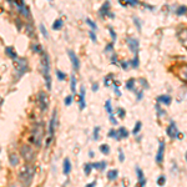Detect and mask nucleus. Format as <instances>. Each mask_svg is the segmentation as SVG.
<instances>
[{"label":"nucleus","instance_id":"1","mask_svg":"<svg viewBox=\"0 0 187 187\" xmlns=\"http://www.w3.org/2000/svg\"><path fill=\"white\" fill-rule=\"evenodd\" d=\"M35 174V168L31 165H26L20 170V174H19V180L22 185H25L26 187L31 183L32 177H34Z\"/></svg>","mask_w":187,"mask_h":187},{"label":"nucleus","instance_id":"2","mask_svg":"<svg viewBox=\"0 0 187 187\" xmlns=\"http://www.w3.org/2000/svg\"><path fill=\"white\" fill-rule=\"evenodd\" d=\"M41 71H43L46 89L51 90V75H50V61H49V55L44 53L43 54V61H41Z\"/></svg>","mask_w":187,"mask_h":187},{"label":"nucleus","instance_id":"3","mask_svg":"<svg viewBox=\"0 0 187 187\" xmlns=\"http://www.w3.org/2000/svg\"><path fill=\"white\" fill-rule=\"evenodd\" d=\"M44 137V126L41 124H36L34 126V129L31 131V136H30V141L35 145V146H41V141Z\"/></svg>","mask_w":187,"mask_h":187},{"label":"nucleus","instance_id":"4","mask_svg":"<svg viewBox=\"0 0 187 187\" xmlns=\"http://www.w3.org/2000/svg\"><path fill=\"white\" fill-rule=\"evenodd\" d=\"M20 155L27 162H32L35 160V151L31 146H29V145H22L20 147Z\"/></svg>","mask_w":187,"mask_h":187},{"label":"nucleus","instance_id":"5","mask_svg":"<svg viewBox=\"0 0 187 187\" xmlns=\"http://www.w3.org/2000/svg\"><path fill=\"white\" fill-rule=\"evenodd\" d=\"M14 65H15V67L18 70L19 76H21L22 74H25L27 71V60L24 58H20V59L18 58L16 60H14Z\"/></svg>","mask_w":187,"mask_h":187},{"label":"nucleus","instance_id":"6","mask_svg":"<svg viewBox=\"0 0 187 187\" xmlns=\"http://www.w3.org/2000/svg\"><path fill=\"white\" fill-rule=\"evenodd\" d=\"M37 105H39L40 110L41 111H46V109H48V95L44 92V91H39V94H37Z\"/></svg>","mask_w":187,"mask_h":187},{"label":"nucleus","instance_id":"7","mask_svg":"<svg viewBox=\"0 0 187 187\" xmlns=\"http://www.w3.org/2000/svg\"><path fill=\"white\" fill-rule=\"evenodd\" d=\"M166 134H167V136L170 138H172V140H175L177 137H181V135L179 134V130H177V126H176V124L174 122V121H171L170 125L167 126Z\"/></svg>","mask_w":187,"mask_h":187},{"label":"nucleus","instance_id":"8","mask_svg":"<svg viewBox=\"0 0 187 187\" xmlns=\"http://www.w3.org/2000/svg\"><path fill=\"white\" fill-rule=\"evenodd\" d=\"M126 44H127L130 50L132 51L135 55L137 54V51H138V40L137 39H135V37H127V39H126Z\"/></svg>","mask_w":187,"mask_h":187},{"label":"nucleus","instance_id":"9","mask_svg":"<svg viewBox=\"0 0 187 187\" xmlns=\"http://www.w3.org/2000/svg\"><path fill=\"white\" fill-rule=\"evenodd\" d=\"M163 153H165V142L160 141L158 143V151H157V155H156V162L160 165L163 161Z\"/></svg>","mask_w":187,"mask_h":187},{"label":"nucleus","instance_id":"10","mask_svg":"<svg viewBox=\"0 0 187 187\" xmlns=\"http://www.w3.org/2000/svg\"><path fill=\"white\" fill-rule=\"evenodd\" d=\"M67 54H69V58L70 60H71V64L75 70H79V67H80V61H79V58L76 55H75V53L72 50H67Z\"/></svg>","mask_w":187,"mask_h":187},{"label":"nucleus","instance_id":"11","mask_svg":"<svg viewBox=\"0 0 187 187\" xmlns=\"http://www.w3.org/2000/svg\"><path fill=\"white\" fill-rule=\"evenodd\" d=\"M177 76H179L182 81L187 82V64L182 65V66L177 69Z\"/></svg>","mask_w":187,"mask_h":187},{"label":"nucleus","instance_id":"12","mask_svg":"<svg viewBox=\"0 0 187 187\" xmlns=\"http://www.w3.org/2000/svg\"><path fill=\"white\" fill-rule=\"evenodd\" d=\"M85 86H81L80 87V97H79V109L84 110L86 106V102H85Z\"/></svg>","mask_w":187,"mask_h":187},{"label":"nucleus","instance_id":"13","mask_svg":"<svg viewBox=\"0 0 187 187\" xmlns=\"http://www.w3.org/2000/svg\"><path fill=\"white\" fill-rule=\"evenodd\" d=\"M55 125H56V110L53 112V116H51V120H50V124H49V135H50V137H53V135H54Z\"/></svg>","mask_w":187,"mask_h":187},{"label":"nucleus","instance_id":"14","mask_svg":"<svg viewBox=\"0 0 187 187\" xmlns=\"http://www.w3.org/2000/svg\"><path fill=\"white\" fill-rule=\"evenodd\" d=\"M177 36H179V40L181 41V44L187 49V29H182L181 31H179Z\"/></svg>","mask_w":187,"mask_h":187},{"label":"nucleus","instance_id":"15","mask_svg":"<svg viewBox=\"0 0 187 187\" xmlns=\"http://www.w3.org/2000/svg\"><path fill=\"white\" fill-rule=\"evenodd\" d=\"M136 175H137V179H138V185H140V187H143L145 185H146V179H145V176H143L142 170H141V168H140L138 166L136 167Z\"/></svg>","mask_w":187,"mask_h":187},{"label":"nucleus","instance_id":"16","mask_svg":"<svg viewBox=\"0 0 187 187\" xmlns=\"http://www.w3.org/2000/svg\"><path fill=\"white\" fill-rule=\"evenodd\" d=\"M156 101H157V104H163V105H170L171 104V101H172V99H171V96L170 95H160L156 99Z\"/></svg>","mask_w":187,"mask_h":187},{"label":"nucleus","instance_id":"17","mask_svg":"<svg viewBox=\"0 0 187 187\" xmlns=\"http://www.w3.org/2000/svg\"><path fill=\"white\" fill-rule=\"evenodd\" d=\"M5 54L10 59H13V60H16L18 59V55L15 53V50H14V48H11V46H6V48H5Z\"/></svg>","mask_w":187,"mask_h":187},{"label":"nucleus","instance_id":"18","mask_svg":"<svg viewBox=\"0 0 187 187\" xmlns=\"http://www.w3.org/2000/svg\"><path fill=\"white\" fill-rule=\"evenodd\" d=\"M63 168H64V175H69L70 174V171H71V162H70L69 158H65L64 160Z\"/></svg>","mask_w":187,"mask_h":187},{"label":"nucleus","instance_id":"19","mask_svg":"<svg viewBox=\"0 0 187 187\" xmlns=\"http://www.w3.org/2000/svg\"><path fill=\"white\" fill-rule=\"evenodd\" d=\"M117 176H119V171L116 170V168L110 170L109 172H107V179H109L110 181H115L116 179H117Z\"/></svg>","mask_w":187,"mask_h":187},{"label":"nucleus","instance_id":"20","mask_svg":"<svg viewBox=\"0 0 187 187\" xmlns=\"http://www.w3.org/2000/svg\"><path fill=\"white\" fill-rule=\"evenodd\" d=\"M9 161H10V165L11 166H18L19 165V157H18V155H15L14 152H11L10 155H9Z\"/></svg>","mask_w":187,"mask_h":187},{"label":"nucleus","instance_id":"21","mask_svg":"<svg viewBox=\"0 0 187 187\" xmlns=\"http://www.w3.org/2000/svg\"><path fill=\"white\" fill-rule=\"evenodd\" d=\"M70 89H71V92L75 94L76 92V77H75V75L72 74L71 76H70Z\"/></svg>","mask_w":187,"mask_h":187},{"label":"nucleus","instance_id":"22","mask_svg":"<svg viewBox=\"0 0 187 187\" xmlns=\"http://www.w3.org/2000/svg\"><path fill=\"white\" fill-rule=\"evenodd\" d=\"M109 8H110V3L106 1L104 5L101 6V9H100V15L104 16V15H106V14H110V13H109Z\"/></svg>","mask_w":187,"mask_h":187},{"label":"nucleus","instance_id":"23","mask_svg":"<svg viewBox=\"0 0 187 187\" xmlns=\"http://www.w3.org/2000/svg\"><path fill=\"white\" fill-rule=\"evenodd\" d=\"M25 31H26L27 36H30V37L34 36V27H32L31 22H27V24L25 25Z\"/></svg>","mask_w":187,"mask_h":187},{"label":"nucleus","instance_id":"24","mask_svg":"<svg viewBox=\"0 0 187 187\" xmlns=\"http://www.w3.org/2000/svg\"><path fill=\"white\" fill-rule=\"evenodd\" d=\"M92 165V168H97V170H105V167H106V162L105 161H102V162H96V163H91Z\"/></svg>","mask_w":187,"mask_h":187},{"label":"nucleus","instance_id":"25","mask_svg":"<svg viewBox=\"0 0 187 187\" xmlns=\"http://www.w3.org/2000/svg\"><path fill=\"white\" fill-rule=\"evenodd\" d=\"M100 151H101V153H104V155H109V153H110L109 145H106V143L100 145Z\"/></svg>","mask_w":187,"mask_h":187},{"label":"nucleus","instance_id":"26","mask_svg":"<svg viewBox=\"0 0 187 187\" xmlns=\"http://www.w3.org/2000/svg\"><path fill=\"white\" fill-rule=\"evenodd\" d=\"M63 24H64V21L61 20V19H58V20H55V22L53 24V29H54V30L61 29V27H63Z\"/></svg>","mask_w":187,"mask_h":187},{"label":"nucleus","instance_id":"27","mask_svg":"<svg viewBox=\"0 0 187 187\" xmlns=\"http://www.w3.org/2000/svg\"><path fill=\"white\" fill-rule=\"evenodd\" d=\"M117 131H119L120 140H121V138H125V137H127V136H129V132H127V130H126L125 127H120Z\"/></svg>","mask_w":187,"mask_h":187},{"label":"nucleus","instance_id":"28","mask_svg":"<svg viewBox=\"0 0 187 187\" xmlns=\"http://www.w3.org/2000/svg\"><path fill=\"white\" fill-rule=\"evenodd\" d=\"M135 81H136V80H135V79H130V80L127 81V82H126V89H127V90H135Z\"/></svg>","mask_w":187,"mask_h":187},{"label":"nucleus","instance_id":"29","mask_svg":"<svg viewBox=\"0 0 187 187\" xmlns=\"http://www.w3.org/2000/svg\"><path fill=\"white\" fill-rule=\"evenodd\" d=\"M187 13V6L186 5H181L177 8V10H176V14L177 15H183V14Z\"/></svg>","mask_w":187,"mask_h":187},{"label":"nucleus","instance_id":"30","mask_svg":"<svg viewBox=\"0 0 187 187\" xmlns=\"http://www.w3.org/2000/svg\"><path fill=\"white\" fill-rule=\"evenodd\" d=\"M112 80H114V75H112V74H109V75H107V76L104 79L105 86H110V84L112 82Z\"/></svg>","mask_w":187,"mask_h":187},{"label":"nucleus","instance_id":"31","mask_svg":"<svg viewBox=\"0 0 187 187\" xmlns=\"http://www.w3.org/2000/svg\"><path fill=\"white\" fill-rule=\"evenodd\" d=\"M141 127H142L141 121H137L136 125H135V127H134V130H132V134H134V135H137V134L140 132V130H141Z\"/></svg>","mask_w":187,"mask_h":187},{"label":"nucleus","instance_id":"32","mask_svg":"<svg viewBox=\"0 0 187 187\" xmlns=\"http://www.w3.org/2000/svg\"><path fill=\"white\" fill-rule=\"evenodd\" d=\"M109 137H112V138H116L119 141L120 140V136H119V131H116V130H110V132H109Z\"/></svg>","mask_w":187,"mask_h":187},{"label":"nucleus","instance_id":"33","mask_svg":"<svg viewBox=\"0 0 187 187\" xmlns=\"http://www.w3.org/2000/svg\"><path fill=\"white\" fill-rule=\"evenodd\" d=\"M55 74H56V77H58L60 81H64L65 79H66V75H65L64 72H61V71H60V70H56V71H55Z\"/></svg>","mask_w":187,"mask_h":187},{"label":"nucleus","instance_id":"34","mask_svg":"<svg viewBox=\"0 0 187 187\" xmlns=\"http://www.w3.org/2000/svg\"><path fill=\"white\" fill-rule=\"evenodd\" d=\"M32 50L35 51V53H39V54H44V50L41 49V46L37 44V43H35L34 45H32Z\"/></svg>","mask_w":187,"mask_h":187},{"label":"nucleus","instance_id":"35","mask_svg":"<svg viewBox=\"0 0 187 187\" xmlns=\"http://www.w3.org/2000/svg\"><path fill=\"white\" fill-rule=\"evenodd\" d=\"M105 109H106V111H107V114L112 115V107H111V101H110V100H107V101L105 102Z\"/></svg>","mask_w":187,"mask_h":187},{"label":"nucleus","instance_id":"36","mask_svg":"<svg viewBox=\"0 0 187 187\" xmlns=\"http://www.w3.org/2000/svg\"><path fill=\"white\" fill-rule=\"evenodd\" d=\"M91 168H92V165H91V163H86V165L84 166V172H85V175H86V176L90 175Z\"/></svg>","mask_w":187,"mask_h":187},{"label":"nucleus","instance_id":"37","mask_svg":"<svg viewBox=\"0 0 187 187\" xmlns=\"http://www.w3.org/2000/svg\"><path fill=\"white\" fill-rule=\"evenodd\" d=\"M131 65H132L134 67H138V56H137V54L135 55V58L131 60Z\"/></svg>","mask_w":187,"mask_h":187},{"label":"nucleus","instance_id":"38","mask_svg":"<svg viewBox=\"0 0 187 187\" xmlns=\"http://www.w3.org/2000/svg\"><path fill=\"white\" fill-rule=\"evenodd\" d=\"M165 183H166V177L165 176H160V177H158V179H157V185L158 186H163Z\"/></svg>","mask_w":187,"mask_h":187},{"label":"nucleus","instance_id":"39","mask_svg":"<svg viewBox=\"0 0 187 187\" xmlns=\"http://www.w3.org/2000/svg\"><path fill=\"white\" fill-rule=\"evenodd\" d=\"M99 131H100L99 126H96V127L94 129V140H95V141H97V140H99Z\"/></svg>","mask_w":187,"mask_h":187},{"label":"nucleus","instance_id":"40","mask_svg":"<svg viewBox=\"0 0 187 187\" xmlns=\"http://www.w3.org/2000/svg\"><path fill=\"white\" fill-rule=\"evenodd\" d=\"M86 24H87V25H90V26L92 27L94 30H96V29H97V26H96V24H95V22H94V21L91 20V19H89V18L86 19Z\"/></svg>","mask_w":187,"mask_h":187},{"label":"nucleus","instance_id":"41","mask_svg":"<svg viewBox=\"0 0 187 187\" xmlns=\"http://www.w3.org/2000/svg\"><path fill=\"white\" fill-rule=\"evenodd\" d=\"M64 104L66 105V106H70L72 104V96L71 95H69V96H66V99H65V101H64Z\"/></svg>","mask_w":187,"mask_h":187},{"label":"nucleus","instance_id":"42","mask_svg":"<svg viewBox=\"0 0 187 187\" xmlns=\"http://www.w3.org/2000/svg\"><path fill=\"white\" fill-rule=\"evenodd\" d=\"M39 27H40V30H41V34H43L45 37H48V36H49V34H48V31H46L44 24H40V25H39Z\"/></svg>","mask_w":187,"mask_h":187},{"label":"nucleus","instance_id":"43","mask_svg":"<svg viewBox=\"0 0 187 187\" xmlns=\"http://www.w3.org/2000/svg\"><path fill=\"white\" fill-rule=\"evenodd\" d=\"M109 31H110V35H111V37H112V41H116V37H117V36H116V32L114 31V29H112L111 26L109 27Z\"/></svg>","mask_w":187,"mask_h":187},{"label":"nucleus","instance_id":"44","mask_svg":"<svg viewBox=\"0 0 187 187\" xmlns=\"http://www.w3.org/2000/svg\"><path fill=\"white\" fill-rule=\"evenodd\" d=\"M89 35H90V39L94 41V43H96L97 37H96V35H95V32H94V31H89Z\"/></svg>","mask_w":187,"mask_h":187},{"label":"nucleus","instance_id":"45","mask_svg":"<svg viewBox=\"0 0 187 187\" xmlns=\"http://www.w3.org/2000/svg\"><path fill=\"white\" fill-rule=\"evenodd\" d=\"M117 114H119V116H120V117L122 119V117H125L126 112H125V110H124V109H121V107H120V109H117Z\"/></svg>","mask_w":187,"mask_h":187},{"label":"nucleus","instance_id":"46","mask_svg":"<svg viewBox=\"0 0 187 187\" xmlns=\"http://www.w3.org/2000/svg\"><path fill=\"white\" fill-rule=\"evenodd\" d=\"M138 1H136V0H127V1L125 3V5H137Z\"/></svg>","mask_w":187,"mask_h":187},{"label":"nucleus","instance_id":"47","mask_svg":"<svg viewBox=\"0 0 187 187\" xmlns=\"http://www.w3.org/2000/svg\"><path fill=\"white\" fill-rule=\"evenodd\" d=\"M10 187H26V186H25V185H22L21 182L19 181V182H15V183H11V185H10Z\"/></svg>","mask_w":187,"mask_h":187},{"label":"nucleus","instance_id":"48","mask_svg":"<svg viewBox=\"0 0 187 187\" xmlns=\"http://www.w3.org/2000/svg\"><path fill=\"white\" fill-rule=\"evenodd\" d=\"M91 89H92V91H94V92H96L97 90H99V84H97V82H95V84H92V86H91Z\"/></svg>","mask_w":187,"mask_h":187},{"label":"nucleus","instance_id":"49","mask_svg":"<svg viewBox=\"0 0 187 187\" xmlns=\"http://www.w3.org/2000/svg\"><path fill=\"white\" fill-rule=\"evenodd\" d=\"M119 158H120V161H121V162H124V160H125V157H124L122 150H119Z\"/></svg>","mask_w":187,"mask_h":187},{"label":"nucleus","instance_id":"50","mask_svg":"<svg viewBox=\"0 0 187 187\" xmlns=\"http://www.w3.org/2000/svg\"><path fill=\"white\" fill-rule=\"evenodd\" d=\"M112 44H109V45H106V48H105V53H110V51H112Z\"/></svg>","mask_w":187,"mask_h":187},{"label":"nucleus","instance_id":"51","mask_svg":"<svg viewBox=\"0 0 187 187\" xmlns=\"http://www.w3.org/2000/svg\"><path fill=\"white\" fill-rule=\"evenodd\" d=\"M134 21H135V24L137 25V30L140 31V30H141V25H140V21H138V19H137V18H134Z\"/></svg>","mask_w":187,"mask_h":187},{"label":"nucleus","instance_id":"52","mask_svg":"<svg viewBox=\"0 0 187 187\" xmlns=\"http://www.w3.org/2000/svg\"><path fill=\"white\" fill-rule=\"evenodd\" d=\"M110 122H111L112 125H116V124H117V120H116L112 115H110Z\"/></svg>","mask_w":187,"mask_h":187},{"label":"nucleus","instance_id":"53","mask_svg":"<svg viewBox=\"0 0 187 187\" xmlns=\"http://www.w3.org/2000/svg\"><path fill=\"white\" fill-rule=\"evenodd\" d=\"M121 67L126 70V69L129 67V63H126V61H121Z\"/></svg>","mask_w":187,"mask_h":187},{"label":"nucleus","instance_id":"54","mask_svg":"<svg viewBox=\"0 0 187 187\" xmlns=\"http://www.w3.org/2000/svg\"><path fill=\"white\" fill-rule=\"evenodd\" d=\"M115 92H116V95H117V96H121V92L119 90V86H115Z\"/></svg>","mask_w":187,"mask_h":187},{"label":"nucleus","instance_id":"55","mask_svg":"<svg viewBox=\"0 0 187 187\" xmlns=\"http://www.w3.org/2000/svg\"><path fill=\"white\" fill-rule=\"evenodd\" d=\"M95 186H96V181H94V182H91V183L86 185V187H95Z\"/></svg>","mask_w":187,"mask_h":187},{"label":"nucleus","instance_id":"56","mask_svg":"<svg viewBox=\"0 0 187 187\" xmlns=\"http://www.w3.org/2000/svg\"><path fill=\"white\" fill-rule=\"evenodd\" d=\"M112 64H117V58H116V55L112 56Z\"/></svg>","mask_w":187,"mask_h":187},{"label":"nucleus","instance_id":"57","mask_svg":"<svg viewBox=\"0 0 187 187\" xmlns=\"http://www.w3.org/2000/svg\"><path fill=\"white\" fill-rule=\"evenodd\" d=\"M186 160H187V152H186Z\"/></svg>","mask_w":187,"mask_h":187}]
</instances>
